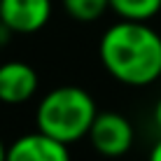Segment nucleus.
<instances>
[{
	"mask_svg": "<svg viewBox=\"0 0 161 161\" xmlns=\"http://www.w3.org/2000/svg\"><path fill=\"white\" fill-rule=\"evenodd\" d=\"M103 68L126 86H147L161 77V35L147 21L121 19L98 42Z\"/></svg>",
	"mask_w": 161,
	"mask_h": 161,
	"instance_id": "nucleus-1",
	"label": "nucleus"
},
{
	"mask_svg": "<svg viewBox=\"0 0 161 161\" xmlns=\"http://www.w3.org/2000/svg\"><path fill=\"white\" fill-rule=\"evenodd\" d=\"M96 114V101L86 89L65 84L42 96L35 110V124L37 131L70 145L89 136Z\"/></svg>",
	"mask_w": 161,
	"mask_h": 161,
	"instance_id": "nucleus-2",
	"label": "nucleus"
},
{
	"mask_svg": "<svg viewBox=\"0 0 161 161\" xmlns=\"http://www.w3.org/2000/svg\"><path fill=\"white\" fill-rule=\"evenodd\" d=\"M89 140L91 147L96 149L101 157L108 159H119L133 147V124L124 117L121 112H98L93 119L91 129H89Z\"/></svg>",
	"mask_w": 161,
	"mask_h": 161,
	"instance_id": "nucleus-3",
	"label": "nucleus"
},
{
	"mask_svg": "<svg viewBox=\"0 0 161 161\" xmlns=\"http://www.w3.org/2000/svg\"><path fill=\"white\" fill-rule=\"evenodd\" d=\"M52 19V0H0V21L16 35H31Z\"/></svg>",
	"mask_w": 161,
	"mask_h": 161,
	"instance_id": "nucleus-4",
	"label": "nucleus"
},
{
	"mask_svg": "<svg viewBox=\"0 0 161 161\" xmlns=\"http://www.w3.org/2000/svg\"><path fill=\"white\" fill-rule=\"evenodd\" d=\"M37 73L26 61H7L0 65V103H28L37 91Z\"/></svg>",
	"mask_w": 161,
	"mask_h": 161,
	"instance_id": "nucleus-5",
	"label": "nucleus"
},
{
	"mask_svg": "<svg viewBox=\"0 0 161 161\" xmlns=\"http://www.w3.org/2000/svg\"><path fill=\"white\" fill-rule=\"evenodd\" d=\"M7 161H70L65 142L42 131L26 133L7 147Z\"/></svg>",
	"mask_w": 161,
	"mask_h": 161,
	"instance_id": "nucleus-6",
	"label": "nucleus"
},
{
	"mask_svg": "<svg viewBox=\"0 0 161 161\" xmlns=\"http://www.w3.org/2000/svg\"><path fill=\"white\" fill-rule=\"evenodd\" d=\"M110 9L119 19L149 21L161 12V0H110Z\"/></svg>",
	"mask_w": 161,
	"mask_h": 161,
	"instance_id": "nucleus-7",
	"label": "nucleus"
},
{
	"mask_svg": "<svg viewBox=\"0 0 161 161\" xmlns=\"http://www.w3.org/2000/svg\"><path fill=\"white\" fill-rule=\"evenodd\" d=\"M61 5H63L65 14L80 24L98 21L110 9V0H61Z\"/></svg>",
	"mask_w": 161,
	"mask_h": 161,
	"instance_id": "nucleus-8",
	"label": "nucleus"
},
{
	"mask_svg": "<svg viewBox=\"0 0 161 161\" xmlns=\"http://www.w3.org/2000/svg\"><path fill=\"white\" fill-rule=\"evenodd\" d=\"M12 35H14V33L9 31L7 26L3 24V21H0V47H3V44H7V42H9V37H12Z\"/></svg>",
	"mask_w": 161,
	"mask_h": 161,
	"instance_id": "nucleus-9",
	"label": "nucleus"
},
{
	"mask_svg": "<svg viewBox=\"0 0 161 161\" xmlns=\"http://www.w3.org/2000/svg\"><path fill=\"white\" fill-rule=\"evenodd\" d=\"M147 161H161V138L154 142V147H152V152H149Z\"/></svg>",
	"mask_w": 161,
	"mask_h": 161,
	"instance_id": "nucleus-10",
	"label": "nucleus"
},
{
	"mask_svg": "<svg viewBox=\"0 0 161 161\" xmlns=\"http://www.w3.org/2000/svg\"><path fill=\"white\" fill-rule=\"evenodd\" d=\"M154 124H157V129L161 131V98H159V103L154 105Z\"/></svg>",
	"mask_w": 161,
	"mask_h": 161,
	"instance_id": "nucleus-11",
	"label": "nucleus"
},
{
	"mask_svg": "<svg viewBox=\"0 0 161 161\" xmlns=\"http://www.w3.org/2000/svg\"><path fill=\"white\" fill-rule=\"evenodd\" d=\"M0 161H7V147H5L3 138H0Z\"/></svg>",
	"mask_w": 161,
	"mask_h": 161,
	"instance_id": "nucleus-12",
	"label": "nucleus"
}]
</instances>
